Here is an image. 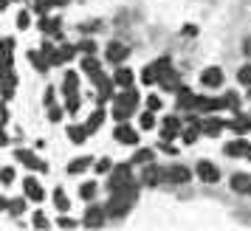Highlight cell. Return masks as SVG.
Returning <instances> with one entry per match:
<instances>
[{"mask_svg":"<svg viewBox=\"0 0 251 231\" xmlns=\"http://www.w3.org/2000/svg\"><path fill=\"white\" fill-rule=\"evenodd\" d=\"M136 163H150L152 161V150H141V152H136V158H133Z\"/></svg>","mask_w":251,"mask_h":231,"instance_id":"cell-29","label":"cell"},{"mask_svg":"<svg viewBox=\"0 0 251 231\" xmlns=\"http://www.w3.org/2000/svg\"><path fill=\"white\" fill-rule=\"evenodd\" d=\"M6 141H9V139H6V136H3V133H0V144H6Z\"/></svg>","mask_w":251,"mask_h":231,"instance_id":"cell-46","label":"cell"},{"mask_svg":"<svg viewBox=\"0 0 251 231\" xmlns=\"http://www.w3.org/2000/svg\"><path fill=\"white\" fill-rule=\"evenodd\" d=\"M201 82H203L206 88H220L223 85V70L220 68H206L201 73Z\"/></svg>","mask_w":251,"mask_h":231,"instance_id":"cell-5","label":"cell"},{"mask_svg":"<svg viewBox=\"0 0 251 231\" xmlns=\"http://www.w3.org/2000/svg\"><path fill=\"white\" fill-rule=\"evenodd\" d=\"M237 79L243 82V85H251V65H243V68L237 70Z\"/></svg>","mask_w":251,"mask_h":231,"instance_id":"cell-28","label":"cell"},{"mask_svg":"<svg viewBox=\"0 0 251 231\" xmlns=\"http://www.w3.org/2000/svg\"><path fill=\"white\" fill-rule=\"evenodd\" d=\"M68 139L74 141V144H82V141L88 139V127H71L68 130Z\"/></svg>","mask_w":251,"mask_h":231,"instance_id":"cell-21","label":"cell"},{"mask_svg":"<svg viewBox=\"0 0 251 231\" xmlns=\"http://www.w3.org/2000/svg\"><path fill=\"white\" fill-rule=\"evenodd\" d=\"M183 141H186V144H195V141H198V133H195V130L183 133Z\"/></svg>","mask_w":251,"mask_h":231,"instance_id":"cell-40","label":"cell"},{"mask_svg":"<svg viewBox=\"0 0 251 231\" xmlns=\"http://www.w3.org/2000/svg\"><path fill=\"white\" fill-rule=\"evenodd\" d=\"M88 163H91L88 158H79V161H74V163L68 166V172H71V175H76V172H82V169H88Z\"/></svg>","mask_w":251,"mask_h":231,"instance_id":"cell-27","label":"cell"},{"mask_svg":"<svg viewBox=\"0 0 251 231\" xmlns=\"http://www.w3.org/2000/svg\"><path fill=\"white\" fill-rule=\"evenodd\" d=\"M147 110H152V113L161 110V99H158V96H150V99H147Z\"/></svg>","mask_w":251,"mask_h":231,"instance_id":"cell-36","label":"cell"},{"mask_svg":"<svg viewBox=\"0 0 251 231\" xmlns=\"http://www.w3.org/2000/svg\"><path fill=\"white\" fill-rule=\"evenodd\" d=\"M54 203H57L59 211H68V206H71V200L65 197V192H62V189H57V192H54Z\"/></svg>","mask_w":251,"mask_h":231,"instance_id":"cell-23","label":"cell"},{"mask_svg":"<svg viewBox=\"0 0 251 231\" xmlns=\"http://www.w3.org/2000/svg\"><path fill=\"white\" fill-rule=\"evenodd\" d=\"M31 25V17H28V12H20L17 14V28H28Z\"/></svg>","mask_w":251,"mask_h":231,"instance_id":"cell-32","label":"cell"},{"mask_svg":"<svg viewBox=\"0 0 251 231\" xmlns=\"http://www.w3.org/2000/svg\"><path fill=\"white\" fill-rule=\"evenodd\" d=\"M189 178H192V172H189L186 166H170V169H167V181H170V184H186Z\"/></svg>","mask_w":251,"mask_h":231,"instance_id":"cell-8","label":"cell"},{"mask_svg":"<svg viewBox=\"0 0 251 231\" xmlns=\"http://www.w3.org/2000/svg\"><path fill=\"white\" fill-rule=\"evenodd\" d=\"M178 127H181V121L175 118V116H167L164 118V133H161V141H170L178 136Z\"/></svg>","mask_w":251,"mask_h":231,"instance_id":"cell-10","label":"cell"},{"mask_svg":"<svg viewBox=\"0 0 251 231\" xmlns=\"http://www.w3.org/2000/svg\"><path fill=\"white\" fill-rule=\"evenodd\" d=\"M0 181H3V184H12V181H14V169H12V166H6V169L0 172Z\"/></svg>","mask_w":251,"mask_h":231,"instance_id":"cell-34","label":"cell"},{"mask_svg":"<svg viewBox=\"0 0 251 231\" xmlns=\"http://www.w3.org/2000/svg\"><path fill=\"white\" fill-rule=\"evenodd\" d=\"M113 139L119 141V144H136L138 133L130 127V124H119V127H116V133H113Z\"/></svg>","mask_w":251,"mask_h":231,"instance_id":"cell-3","label":"cell"},{"mask_svg":"<svg viewBox=\"0 0 251 231\" xmlns=\"http://www.w3.org/2000/svg\"><path fill=\"white\" fill-rule=\"evenodd\" d=\"M127 54H130V48L122 46V43H113V46L107 48V59H110V62H116V65H119L122 59H127Z\"/></svg>","mask_w":251,"mask_h":231,"instance_id":"cell-11","label":"cell"},{"mask_svg":"<svg viewBox=\"0 0 251 231\" xmlns=\"http://www.w3.org/2000/svg\"><path fill=\"white\" fill-rule=\"evenodd\" d=\"M104 214H107L104 208H99V206H91L88 211H85V226H88V229H99V226L104 223Z\"/></svg>","mask_w":251,"mask_h":231,"instance_id":"cell-4","label":"cell"},{"mask_svg":"<svg viewBox=\"0 0 251 231\" xmlns=\"http://www.w3.org/2000/svg\"><path fill=\"white\" fill-rule=\"evenodd\" d=\"M152 124H155V118H152V110H147V113L141 116V127H144V130H150Z\"/></svg>","mask_w":251,"mask_h":231,"instance_id":"cell-33","label":"cell"},{"mask_svg":"<svg viewBox=\"0 0 251 231\" xmlns=\"http://www.w3.org/2000/svg\"><path fill=\"white\" fill-rule=\"evenodd\" d=\"M237 104H240V96H237V93H226V96H223V107L237 110Z\"/></svg>","mask_w":251,"mask_h":231,"instance_id":"cell-26","label":"cell"},{"mask_svg":"<svg viewBox=\"0 0 251 231\" xmlns=\"http://www.w3.org/2000/svg\"><path fill=\"white\" fill-rule=\"evenodd\" d=\"M6 118H9V113H6V107H3V104H0V124H3V121H6Z\"/></svg>","mask_w":251,"mask_h":231,"instance_id":"cell-43","label":"cell"},{"mask_svg":"<svg viewBox=\"0 0 251 231\" xmlns=\"http://www.w3.org/2000/svg\"><path fill=\"white\" fill-rule=\"evenodd\" d=\"M226 127V124H223V121H220V118H206L203 124H201V130H203L206 136H212V139H215V136H220V130Z\"/></svg>","mask_w":251,"mask_h":231,"instance_id":"cell-14","label":"cell"},{"mask_svg":"<svg viewBox=\"0 0 251 231\" xmlns=\"http://www.w3.org/2000/svg\"><path fill=\"white\" fill-rule=\"evenodd\" d=\"M246 150H249V144H246V141H231V144H226V155H228V158L246 155Z\"/></svg>","mask_w":251,"mask_h":231,"instance_id":"cell-18","label":"cell"},{"mask_svg":"<svg viewBox=\"0 0 251 231\" xmlns=\"http://www.w3.org/2000/svg\"><path fill=\"white\" fill-rule=\"evenodd\" d=\"M133 203H136V200H130L127 195H122V192H116V195H113V200L107 203V208H104V211H107V217L119 220V217H125L127 211L133 208Z\"/></svg>","mask_w":251,"mask_h":231,"instance_id":"cell-1","label":"cell"},{"mask_svg":"<svg viewBox=\"0 0 251 231\" xmlns=\"http://www.w3.org/2000/svg\"><path fill=\"white\" fill-rule=\"evenodd\" d=\"M23 208H25V203H23V200H14L12 206H9V211H12V214H20Z\"/></svg>","mask_w":251,"mask_h":231,"instance_id":"cell-38","label":"cell"},{"mask_svg":"<svg viewBox=\"0 0 251 231\" xmlns=\"http://www.w3.org/2000/svg\"><path fill=\"white\" fill-rule=\"evenodd\" d=\"M17 158H20V161H23L25 166H31V169H46V163L40 161L37 155H31L28 150H17Z\"/></svg>","mask_w":251,"mask_h":231,"instance_id":"cell-13","label":"cell"},{"mask_svg":"<svg viewBox=\"0 0 251 231\" xmlns=\"http://www.w3.org/2000/svg\"><path fill=\"white\" fill-rule=\"evenodd\" d=\"M76 88H79V76H76L74 70H68V73H65V85H62V91L68 93V96H74Z\"/></svg>","mask_w":251,"mask_h":231,"instance_id":"cell-19","label":"cell"},{"mask_svg":"<svg viewBox=\"0 0 251 231\" xmlns=\"http://www.w3.org/2000/svg\"><path fill=\"white\" fill-rule=\"evenodd\" d=\"M74 54H76V48H74V46H62V48L57 51L59 65H62V62H71V59H74Z\"/></svg>","mask_w":251,"mask_h":231,"instance_id":"cell-22","label":"cell"},{"mask_svg":"<svg viewBox=\"0 0 251 231\" xmlns=\"http://www.w3.org/2000/svg\"><path fill=\"white\" fill-rule=\"evenodd\" d=\"M93 195H96V181H88V184H82L79 197H85V200H93Z\"/></svg>","mask_w":251,"mask_h":231,"instance_id":"cell-24","label":"cell"},{"mask_svg":"<svg viewBox=\"0 0 251 231\" xmlns=\"http://www.w3.org/2000/svg\"><path fill=\"white\" fill-rule=\"evenodd\" d=\"M231 189L240 192V195H249V192H251V175H246V172L231 175Z\"/></svg>","mask_w":251,"mask_h":231,"instance_id":"cell-7","label":"cell"},{"mask_svg":"<svg viewBox=\"0 0 251 231\" xmlns=\"http://www.w3.org/2000/svg\"><path fill=\"white\" fill-rule=\"evenodd\" d=\"M65 110H68V113H76V110H79V96H76V93H74V96H68Z\"/></svg>","mask_w":251,"mask_h":231,"instance_id":"cell-31","label":"cell"},{"mask_svg":"<svg viewBox=\"0 0 251 231\" xmlns=\"http://www.w3.org/2000/svg\"><path fill=\"white\" fill-rule=\"evenodd\" d=\"M3 208H6V197H0V211H3Z\"/></svg>","mask_w":251,"mask_h":231,"instance_id":"cell-45","label":"cell"},{"mask_svg":"<svg viewBox=\"0 0 251 231\" xmlns=\"http://www.w3.org/2000/svg\"><path fill=\"white\" fill-rule=\"evenodd\" d=\"M28 57H31V62H34L37 70H46V68H48V59H43L40 54H28Z\"/></svg>","mask_w":251,"mask_h":231,"instance_id":"cell-30","label":"cell"},{"mask_svg":"<svg viewBox=\"0 0 251 231\" xmlns=\"http://www.w3.org/2000/svg\"><path fill=\"white\" fill-rule=\"evenodd\" d=\"M102 121H104V110H102V107H96V110H93V116L88 118V124H85V127H88V133H96V127H99Z\"/></svg>","mask_w":251,"mask_h":231,"instance_id":"cell-20","label":"cell"},{"mask_svg":"<svg viewBox=\"0 0 251 231\" xmlns=\"http://www.w3.org/2000/svg\"><path fill=\"white\" fill-rule=\"evenodd\" d=\"M228 127L234 130L237 136H246V133L251 130V116H237V118H234V121L228 124Z\"/></svg>","mask_w":251,"mask_h":231,"instance_id":"cell-15","label":"cell"},{"mask_svg":"<svg viewBox=\"0 0 251 231\" xmlns=\"http://www.w3.org/2000/svg\"><path fill=\"white\" fill-rule=\"evenodd\" d=\"M198 175H201V181H206V184H215L217 178H220L217 166H215V163H209V161H201V163H198Z\"/></svg>","mask_w":251,"mask_h":231,"instance_id":"cell-6","label":"cell"},{"mask_svg":"<svg viewBox=\"0 0 251 231\" xmlns=\"http://www.w3.org/2000/svg\"><path fill=\"white\" fill-rule=\"evenodd\" d=\"M48 118H51V121H59V118H62V110H57V107L48 110Z\"/></svg>","mask_w":251,"mask_h":231,"instance_id":"cell-41","label":"cell"},{"mask_svg":"<svg viewBox=\"0 0 251 231\" xmlns=\"http://www.w3.org/2000/svg\"><path fill=\"white\" fill-rule=\"evenodd\" d=\"M133 178H130V163H122V166H116L113 169V178H110V189H122L125 184H130Z\"/></svg>","mask_w":251,"mask_h":231,"instance_id":"cell-2","label":"cell"},{"mask_svg":"<svg viewBox=\"0 0 251 231\" xmlns=\"http://www.w3.org/2000/svg\"><path fill=\"white\" fill-rule=\"evenodd\" d=\"M57 226H59V229H74L76 223H74L71 217H59V220H57Z\"/></svg>","mask_w":251,"mask_h":231,"instance_id":"cell-37","label":"cell"},{"mask_svg":"<svg viewBox=\"0 0 251 231\" xmlns=\"http://www.w3.org/2000/svg\"><path fill=\"white\" fill-rule=\"evenodd\" d=\"M25 195H28V200H34V203H40L43 200V189H40V184H37L34 178H25Z\"/></svg>","mask_w":251,"mask_h":231,"instance_id":"cell-12","label":"cell"},{"mask_svg":"<svg viewBox=\"0 0 251 231\" xmlns=\"http://www.w3.org/2000/svg\"><path fill=\"white\" fill-rule=\"evenodd\" d=\"M195 104H198V96H195V93H189V91L178 93V107H181V110H195Z\"/></svg>","mask_w":251,"mask_h":231,"instance_id":"cell-16","label":"cell"},{"mask_svg":"<svg viewBox=\"0 0 251 231\" xmlns=\"http://www.w3.org/2000/svg\"><path fill=\"white\" fill-rule=\"evenodd\" d=\"M110 169V161H99L96 163V172H107Z\"/></svg>","mask_w":251,"mask_h":231,"instance_id":"cell-42","label":"cell"},{"mask_svg":"<svg viewBox=\"0 0 251 231\" xmlns=\"http://www.w3.org/2000/svg\"><path fill=\"white\" fill-rule=\"evenodd\" d=\"M6 3H9V0H0V9H3V6H6Z\"/></svg>","mask_w":251,"mask_h":231,"instance_id":"cell-48","label":"cell"},{"mask_svg":"<svg viewBox=\"0 0 251 231\" xmlns=\"http://www.w3.org/2000/svg\"><path fill=\"white\" fill-rule=\"evenodd\" d=\"M82 68L88 70L91 76H93V73H99V62H96V57H91V54H88V57L82 59Z\"/></svg>","mask_w":251,"mask_h":231,"instance_id":"cell-25","label":"cell"},{"mask_svg":"<svg viewBox=\"0 0 251 231\" xmlns=\"http://www.w3.org/2000/svg\"><path fill=\"white\" fill-rule=\"evenodd\" d=\"M82 51H85V54H93V51H96V43H93V40H85V43H82Z\"/></svg>","mask_w":251,"mask_h":231,"instance_id":"cell-39","label":"cell"},{"mask_svg":"<svg viewBox=\"0 0 251 231\" xmlns=\"http://www.w3.org/2000/svg\"><path fill=\"white\" fill-rule=\"evenodd\" d=\"M34 226H37V229H48V220H46L43 211H37V214H34Z\"/></svg>","mask_w":251,"mask_h":231,"instance_id":"cell-35","label":"cell"},{"mask_svg":"<svg viewBox=\"0 0 251 231\" xmlns=\"http://www.w3.org/2000/svg\"><path fill=\"white\" fill-rule=\"evenodd\" d=\"M246 158H249V161H251V147H249V150H246Z\"/></svg>","mask_w":251,"mask_h":231,"instance_id":"cell-47","label":"cell"},{"mask_svg":"<svg viewBox=\"0 0 251 231\" xmlns=\"http://www.w3.org/2000/svg\"><path fill=\"white\" fill-rule=\"evenodd\" d=\"M243 51H246V54L251 57V40H246V46H243Z\"/></svg>","mask_w":251,"mask_h":231,"instance_id":"cell-44","label":"cell"},{"mask_svg":"<svg viewBox=\"0 0 251 231\" xmlns=\"http://www.w3.org/2000/svg\"><path fill=\"white\" fill-rule=\"evenodd\" d=\"M113 82L122 88V91H127V88H133V73H130L127 68H119V70H116V79Z\"/></svg>","mask_w":251,"mask_h":231,"instance_id":"cell-17","label":"cell"},{"mask_svg":"<svg viewBox=\"0 0 251 231\" xmlns=\"http://www.w3.org/2000/svg\"><path fill=\"white\" fill-rule=\"evenodd\" d=\"M158 181H167V172H161L158 166H147L144 175H141V184L144 186H155Z\"/></svg>","mask_w":251,"mask_h":231,"instance_id":"cell-9","label":"cell"}]
</instances>
